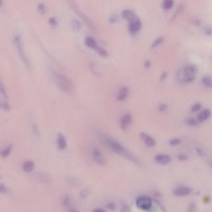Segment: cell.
<instances>
[{"instance_id": "1", "label": "cell", "mask_w": 212, "mask_h": 212, "mask_svg": "<svg viewBox=\"0 0 212 212\" xmlns=\"http://www.w3.org/2000/svg\"><path fill=\"white\" fill-rule=\"evenodd\" d=\"M101 142L115 153L128 159L136 164H140L138 159L130 151L126 148L118 141L109 136L100 134L99 136Z\"/></svg>"}, {"instance_id": "2", "label": "cell", "mask_w": 212, "mask_h": 212, "mask_svg": "<svg viewBox=\"0 0 212 212\" xmlns=\"http://www.w3.org/2000/svg\"><path fill=\"white\" fill-rule=\"evenodd\" d=\"M197 72L198 69L195 66L186 65L178 70L177 77L181 81L190 83L195 79Z\"/></svg>"}, {"instance_id": "3", "label": "cell", "mask_w": 212, "mask_h": 212, "mask_svg": "<svg viewBox=\"0 0 212 212\" xmlns=\"http://www.w3.org/2000/svg\"><path fill=\"white\" fill-rule=\"evenodd\" d=\"M56 84L62 92L68 94L73 93L74 86L70 79L62 74H57L56 76Z\"/></svg>"}, {"instance_id": "4", "label": "cell", "mask_w": 212, "mask_h": 212, "mask_svg": "<svg viewBox=\"0 0 212 212\" xmlns=\"http://www.w3.org/2000/svg\"><path fill=\"white\" fill-rule=\"evenodd\" d=\"M14 41L18 54L21 57V59L23 60V62L25 64V65L27 66V67L29 68L30 67L29 62L27 59V57L25 56L24 50L23 49V44L21 41V36L19 35H16L14 39Z\"/></svg>"}, {"instance_id": "5", "label": "cell", "mask_w": 212, "mask_h": 212, "mask_svg": "<svg viewBox=\"0 0 212 212\" xmlns=\"http://www.w3.org/2000/svg\"><path fill=\"white\" fill-rule=\"evenodd\" d=\"M136 203L138 208L145 211L150 209L152 206V201L151 199L145 196H140L138 198Z\"/></svg>"}, {"instance_id": "6", "label": "cell", "mask_w": 212, "mask_h": 212, "mask_svg": "<svg viewBox=\"0 0 212 212\" xmlns=\"http://www.w3.org/2000/svg\"><path fill=\"white\" fill-rule=\"evenodd\" d=\"M139 137L145 145L149 148L155 147L156 144V141L152 137L145 132H141L139 133Z\"/></svg>"}, {"instance_id": "7", "label": "cell", "mask_w": 212, "mask_h": 212, "mask_svg": "<svg viewBox=\"0 0 212 212\" xmlns=\"http://www.w3.org/2000/svg\"><path fill=\"white\" fill-rule=\"evenodd\" d=\"M93 158L95 163L100 165H104L106 163V160L103 155L97 148H94L93 151Z\"/></svg>"}, {"instance_id": "8", "label": "cell", "mask_w": 212, "mask_h": 212, "mask_svg": "<svg viewBox=\"0 0 212 212\" xmlns=\"http://www.w3.org/2000/svg\"><path fill=\"white\" fill-rule=\"evenodd\" d=\"M71 6L72 7L73 9H74V11H76L77 14H78L79 16H81V18L86 22V23L88 24V26L91 28V29H94V25H93V23H92L91 21L89 19V18L87 17V16H86V15L84 14V13L79 9V7L77 6V5H76L75 3H74L73 2H71Z\"/></svg>"}, {"instance_id": "9", "label": "cell", "mask_w": 212, "mask_h": 212, "mask_svg": "<svg viewBox=\"0 0 212 212\" xmlns=\"http://www.w3.org/2000/svg\"><path fill=\"white\" fill-rule=\"evenodd\" d=\"M132 121V116L130 113L125 114L121 117L120 121L121 128L123 131H126L129 126L131 123Z\"/></svg>"}, {"instance_id": "10", "label": "cell", "mask_w": 212, "mask_h": 212, "mask_svg": "<svg viewBox=\"0 0 212 212\" xmlns=\"http://www.w3.org/2000/svg\"><path fill=\"white\" fill-rule=\"evenodd\" d=\"M191 189L190 188L181 186L177 188L173 191V194L176 196H187L191 193Z\"/></svg>"}, {"instance_id": "11", "label": "cell", "mask_w": 212, "mask_h": 212, "mask_svg": "<svg viewBox=\"0 0 212 212\" xmlns=\"http://www.w3.org/2000/svg\"><path fill=\"white\" fill-rule=\"evenodd\" d=\"M121 15L123 18L125 20H128L129 23L139 19L136 15L131 10H125L122 12Z\"/></svg>"}, {"instance_id": "12", "label": "cell", "mask_w": 212, "mask_h": 212, "mask_svg": "<svg viewBox=\"0 0 212 212\" xmlns=\"http://www.w3.org/2000/svg\"><path fill=\"white\" fill-rule=\"evenodd\" d=\"M155 160L160 165H165L169 164L171 161V159L169 156L163 154H159L155 156Z\"/></svg>"}, {"instance_id": "13", "label": "cell", "mask_w": 212, "mask_h": 212, "mask_svg": "<svg viewBox=\"0 0 212 212\" xmlns=\"http://www.w3.org/2000/svg\"><path fill=\"white\" fill-rule=\"evenodd\" d=\"M141 23L139 19L129 23L130 32L132 34L136 33L141 28Z\"/></svg>"}, {"instance_id": "14", "label": "cell", "mask_w": 212, "mask_h": 212, "mask_svg": "<svg viewBox=\"0 0 212 212\" xmlns=\"http://www.w3.org/2000/svg\"><path fill=\"white\" fill-rule=\"evenodd\" d=\"M57 144L59 149L61 151H63L66 148L67 142L66 138L61 133H59L58 135Z\"/></svg>"}, {"instance_id": "15", "label": "cell", "mask_w": 212, "mask_h": 212, "mask_svg": "<svg viewBox=\"0 0 212 212\" xmlns=\"http://www.w3.org/2000/svg\"><path fill=\"white\" fill-rule=\"evenodd\" d=\"M128 89L127 87H123L120 90L117 96V99L119 101H122L126 99L128 93Z\"/></svg>"}, {"instance_id": "16", "label": "cell", "mask_w": 212, "mask_h": 212, "mask_svg": "<svg viewBox=\"0 0 212 212\" xmlns=\"http://www.w3.org/2000/svg\"><path fill=\"white\" fill-rule=\"evenodd\" d=\"M35 165L34 162L32 160L26 161L23 165V169L25 172L30 173L34 170Z\"/></svg>"}, {"instance_id": "17", "label": "cell", "mask_w": 212, "mask_h": 212, "mask_svg": "<svg viewBox=\"0 0 212 212\" xmlns=\"http://www.w3.org/2000/svg\"><path fill=\"white\" fill-rule=\"evenodd\" d=\"M85 43L88 47L94 49H96L98 46L95 39L91 36L86 37L85 39Z\"/></svg>"}, {"instance_id": "18", "label": "cell", "mask_w": 212, "mask_h": 212, "mask_svg": "<svg viewBox=\"0 0 212 212\" xmlns=\"http://www.w3.org/2000/svg\"><path fill=\"white\" fill-rule=\"evenodd\" d=\"M211 115V111L208 109H205L202 111L198 115V118L200 121H204L208 119Z\"/></svg>"}, {"instance_id": "19", "label": "cell", "mask_w": 212, "mask_h": 212, "mask_svg": "<svg viewBox=\"0 0 212 212\" xmlns=\"http://www.w3.org/2000/svg\"><path fill=\"white\" fill-rule=\"evenodd\" d=\"M203 82L205 86L209 88H212V75H206L203 79Z\"/></svg>"}, {"instance_id": "20", "label": "cell", "mask_w": 212, "mask_h": 212, "mask_svg": "<svg viewBox=\"0 0 212 212\" xmlns=\"http://www.w3.org/2000/svg\"><path fill=\"white\" fill-rule=\"evenodd\" d=\"M12 145H9L8 147H7L6 148L3 150V151H1V157L3 158H7L10 155L11 152L12 150Z\"/></svg>"}, {"instance_id": "21", "label": "cell", "mask_w": 212, "mask_h": 212, "mask_svg": "<svg viewBox=\"0 0 212 212\" xmlns=\"http://www.w3.org/2000/svg\"><path fill=\"white\" fill-rule=\"evenodd\" d=\"M95 50L97 51L98 54L101 56L103 57H106L108 56V53L102 48L98 46Z\"/></svg>"}, {"instance_id": "22", "label": "cell", "mask_w": 212, "mask_h": 212, "mask_svg": "<svg viewBox=\"0 0 212 212\" xmlns=\"http://www.w3.org/2000/svg\"><path fill=\"white\" fill-rule=\"evenodd\" d=\"M173 1L172 0H166L163 3V7L166 10L171 9L173 5Z\"/></svg>"}, {"instance_id": "23", "label": "cell", "mask_w": 212, "mask_h": 212, "mask_svg": "<svg viewBox=\"0 0 212 212\" xmlns=\"http://www.w3.org/2000/svg\"><path fill=\"white\" fill-rule=\"evenodd\" d=\"M72 25L73 28L76 30H79L81 27V24L80 21L76 19L73 20Z\"/></svg>"}, {"instance_id": "24", "label": "cell", "mask_w": 212, "mask_h": 212, "mask_svg": "<svg viewBox=\"0 0 212 212\" xmlns=\"http://www.w3.org/2000/svg\"><path fill=\"white\" fill-rule=\"evenodd\" d=\"M164 40V38L163 37H158L155 41L152 44V47L153 48L156 47L159 44H160Z\"/></svg>"}, {"instance_id": "25", "label": "cell", "mask_w": 212, "mask_h": 212, "mask_svg": "<svg viewBox=\"0 0 212 212\" xmlns=\"http://www.w3.org/2000/svg\"><path fill=\"white\" fill-rule=\"evenodd\" d=\"M181 142V141L178 138H174L169 141V144L171 146H177Z\"/></svg>"}, {"instance_id": "26", "label": "cell", "mask_w": 212, "mask_h": 212, "mask_svg": "<svg viewBox=\"0 0 212 212\" xmlns=\"http://www.w3.org/2000/svg\"><path fill=\"white\" fill-rule=\"evenodd\" d=\"M201 105L199 103H197V104H195L194 106H193L191 108V111L192 113H195L197 111H198L201 109Z\"/></svg>"}, {"instance_id": "27", "label": "cell", "mask_w": 212, "mask_h": 212, "mask_svg": "<svg viewBox=\"0 0 212 212\" xmlns=\"http://www.w3.org/2000/svg\"><path fill=\"white\" fill-rule=\"evenodd\" d=\"M187 123L190 126H195L198 124L197 121L193 118H190L188 120Z\"/></svg>"}, {"instance_id": "28", "label": "cell", "mask_w": 212, "mask_h": 212, "mask_svg": "<svg viewBox=\"0 0 212 212\" xmlns=\"http://www.w3.org/2000/svg\"><path fill=\"white\" fill-rule=\"evenodd\" d=\"M1 106L4 110L8 111L11 109V106L7 102H3L1 103Z\"/></svg>"}, {"instance_id": "29", "label": "cell", "mask_w": 212, "mask_h": 212, "mask_svg": "<svg viewBox=\"0 0 212 212\" xmlns=\"http://www.w3.org/2000/svg\"><path fill=\"white\" fill-rule=\"evenodd\" d=\"M196 209V205L195 203L193 202L188 207L187 212H195Z\"/></svg>"}, {"instance_id": "30", "label": "cell", "mask_w": 212, "mask_h": 212, "mask_svg": "<svg viewBox=\"0 0 212 212\" xmlns=\"http://www.w3.org/2000/svg\"><path fill=\"white\" fill-rule=\"evenodd\" d=\"M38 11L41 14H44L46 11L45 6L44 4H40L38 6Z\"/></svg>"}, {"instance_id": "31", "label": "cell", "mask_w": 212, "mask_h": 212, "mask_svg": "<svg viewBox=\"0 0 212 212\" xmlns=\"http://www.w3.org/2000/svg\"><path fill=\"white\" fill-rule=\"evenodd\" d=\"M167 104H160L158 107V110L160 112H163L167 109Z\"/></svg>"}, {"instance_id": "32", "label": "cell", "mask_w": 212, "mask_h": 212, "mask_svg": "<svg viewBox=\"0 0 212 212\" xmlns=\"http://www.w3.org/2000/svg\"><path fill=\"white\" fill-rule=\"evenodd\" d=\"M70 203V198L69 197L66 196L64 198L63 200V204L64 206H68L69 204Z\"/></svg>"}, {"instance_id": "33", "label": "cell", "mask_w": 212, "mask_h": 212, "mask_svg": "<svg viewBox=\"0 0 212 212\" xmlns=\"http://www.w3.org/2000/svg\"><path fill=\"white\" fill-rule=\"evenodd\" d=\"M178 160L180 161H186L188 159V157L186 155L182 154L178 155Z\"/></svg>"}, {"instance_id": "34", "label": "cell", "mask_w": 212, "mask_h": 212, "mask_svg": "<svg viewBox=\"0 0 212 212\" xmlns=\"http://www.w3.org/2000/svg\"><path fill=\"white\" fill-rule=\"evenodd\" d=\"M1 92L2 95L4 96L5 98L7 99H8V96H7L4 87L3 86L2 84H1Z\"/></svg>"}, {"instance_id": "35", "label": "cell", "mask_w": 212, "mask_h": 212, "mask_svg": "<svg viewBox=\"0 0 212 212\" xmlns=\"http://www.w3.org/2000/svg\"><path fill=\"white\" fill-rule=\"evenodd\" d=\"M117 21V17L116 15H112L109 19V22L110 23H115Z\"/></svg>"}, {"instance_id": "36", "label": "cell", "mask_w": 212, "mask_h": 212, "mask_svg": "<svg viewBox=\"0 0 212 212\" xmlns=\"http://www.w3.org/2000/svg\"><path fill=\"white\" fill-rule=\"evenodd\" d=\"M196 152L198 154L199 156L201 157H203L205 156V153L203 150L200 148H197L196 149Z\"/></svg>"}, {"instance_id": "37", "label": "cell", "mask_w": 212, "mask_h": 212, "mask_svg": "<svg viewBox=\"0 0 212 212\" xmlns=\"http://www.w3.org/2000/svg\"><path fill=\"white\" fill-rule=\"evenodd\" d=\"M205 31L206 34L208 35H212V27H206Z\"/></svg>"}, {"instance_id": "38", "label": "cell", "mask_w": 212, "mask_h": 212, "mask_svg": "<svg viewBox=\"0 0 212 212\" xmlns=\"http://www.w3.org/2000/svg\"><path fill=\"white\" fill-rule=\"evenodd\" d=\"M167 74L166 72H164L161 74L160 77V80L161 81H163L167 78Z\"/></svg>"}, {"instance_id": "39", "label": "cell", "mask_w": 212, "mask_h": 212, "mask_svg": "<svg viewBox=\"0 0 212 212\" xmlns=\"http://www.w3.org/2000/svg\"><path fill=\"white\" fill-rule=\"evenodd\" d=\"M49 23H50L51 25H52V26H55L56 24V19L54 18H50L49 20Z\"/></svg>"}, {"instance_id": "40", "label": "cell", "mask_w": 212, "mask_h": 212, "mask_svg": "<svg viewBox=\"0 0 212 212\" xmlns=\"http://www.w3.org/2000/svg\"><path fill=\"white\" fill-rule=\"evenodd\" d=\"M33 128V130L34 131V133H35V135L36 136H38L39 135V130L38 128L37 127L36 125H34L32 126Z\"/></svg>"}, {"instance_id": "41", "label": "cell", "mask_w": 212, "mask_h": 212, "mask_svg": "<svg viewBox=\"0 0 212 212\" xmlns=\"http://www.w3.org/2000/svg\"><path fill=\"white\" fill-rule=\"evenodd\" d=\"M1 191L3 193H6L7 192L6 188L4 185H1Z\"/></svg>"}, {"instance_id": "42", "label": "cell", "mask_w": 212, "mask_h": 212, "mask_svg": "<svg viewBox=\"0 0 212 212\" xmlns=\"http://www.w3.org/2000/svg\"><path fill=\"white\" fill-rule=\"evenodd\" d=\"M144 66L145 67L148 68L150 67L151 66V62L149 61H147L145 62L144 63Z\"/></svg>"}, {"instance_id": "43", "label": "cell", "mask_w": 212, "mask_h": 212, "mask_svg": "<svg viewBox=\"0 0 212 212\" xmlns=\"http://www.w3.org/2000/svg\"><path fill=\"white\" fill-rule=\"evenodd\" d=\"M87 191L85 190L81 192V196L82 198H84L87 195Z\"/></svg>"}, {"instance_id": "44", "label": "cell", "mask_w": 212, "mask_h": 212, "mask_svg": "<svg viewBox=\"0 0 212 212\" xmlns=\"http://www.w3.org/2000/svg\"><path fill=\"white\" fill-rule=\"evenodd\" d=\"M107 208H108L110 209H113L114 208V204L112 203H109L108 205V206H107Z\"/></svg>"}, {"instance_id": "45", "label": "cell", "mask_w": 212, "mask_h": 212, "mask_svg": "<svg viewBox=\"0 0 212 212\" xmlns=\"http://www.w3.org/2000/svg\"><path fill=\"white\" fill-rule=\"evenodd\" d=\"M93 212H106L104 210L101 209H97L95 210Z\"/></svg>"}, {"instance_id": "46", "label": "cell", "mask_w": 212, "mask_h": 212, "mask_svg": "<svg viewBox=\"0 0 212 212\" xmlns=\"http://www.w3.org/2000/svg\"><path fill=\"white\" fill-rule=\"evenodd\" d=\"M69 212H79L78 211L74 209H71L69 211Z\"/></svg>"}]
</instances>
